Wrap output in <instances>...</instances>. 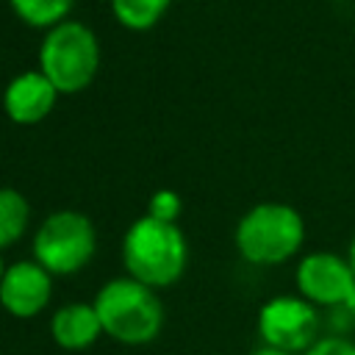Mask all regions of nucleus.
Here are the masks:
<instances>
[{
	"instance_id": "nucleus-3",
	"label": "nucleus",
	"mask_w": 355,
	"mask_h": 355,
	"mask_svg": "<svg viewBox=\"0 0 355 355\" xmlns=\"http://www.w3.org/2000/svg\"><path fill=\"white\" fill-rule=\"evenodd\" d=\"M94 311L100 316L103 333L125 347H144L164 327V305L155 288L139 283L130 275L100 286L94 294Z\"/></svg>"
},
{
	"instance_id": "nucleus-9",
	"label": "nucleus",
	"mask_w": 355,
	"mask_h": 355,
	"mask_svg": "<svg viewBox=\"0 0 355 355\" xmlns=\"http://www.w3.org/2000/svg\"><path fill=\"white\" fill-rule=\"evenodd\" d=\"M58 89L39 72L28 69L14 75L3 89V111L17 125H39L55 108Z\"/></svg>"
},
{
	"instance_id": "nucleus-1",
	"label": "nucleus",
	"mask_w": 355,
	"mask_h": 355,
	"mask_svg": "<svg viewBox=\"0 0 355 355\" xmlns=\"http://www.w3.org/2000/svg\"><path fill=\"white\" fill-rule=\"evenodd\" d=\"M233 244L241 261L252 266L288 263L305 247V219L288 202H255L239 216Z\"/></svg>"
},
{
	"instance_id": "nucleus-11",
	"label": "nucleus",
	"mask_w": 355,
	"mask_h": 355,
	"mask_svg": "<svg viewBox=\"0 0 355 355\" xmlns=\"http://www.w3.org/2000/svg\"><path fill=\"white\" fill-rule=\"evenodd\" d=\"M28 219H31L28 200L11 186H0V250L22 239Z\"/></svg>"
},
{
	"instance_id": "nucleus-13",
	"label": "nucleus",
	"mask_w": 355,
	"mask_h": 355,
	"mask_svg": "<svg viewBox=\"0 0 355 355\" xmlns=\"http://www.w3.org/2000/svg\"><path fill=\"white\" fill-rule=\"evenodd\" d=\"M172 6V0H111L116 22L128 31H150Z\"/></svg>"
},
{
	"instance_id": "nucleus-14",
	"label": "nucleus",
	"mask_w": 355,
	"mask_h": 355,
	"mask_svg": "<svg viewBox=\"0 0 355 355\" xmlns=\"http://www.w3.org/2000/svg\"><path fill=\"white\" fill-rule=\"evenodd\" d=\"M147 214L161 219V222H178V216H180V197H178V191H172V189L155 191L150 197Z\"/></svg>"
},
{
	"instance_id": "nucleus-7",
	"label": "nucleus",
	"mask_w": 355,
	"mask_h": 355,
	"mask_svg": "<svg viewBox=\"0 0 355 355\" xmlns=\"http://www.w3.org/2000/svg\"><path fill=\"white\" fill-rule=\"evenodd\" d=\"M294 288L300 297L313 302L319 311H333L347 302L355 288V272L344 252L311 250L297 258Z\"/></svg>"
},
{
	"instance_id": "nucleus-6",
	"label": "nucleus",
	"mask_w": 355,
	"mask_h": 355,
	"mask_svg": "<svg viewBox=\"0 0 355 355\" xmlns=\"http://www.w3.org/2000/svg\"><path fill=\"white\" fill-rule=\"evenodd\" d=\"M258 338L263 347L302 355L311 349L322 333V311L300 294H275L269 297L255 316Z\"/></svg>"
},
{
	"instance_id": "nucleus-15",
	"label": "nucleus",
	"mask_w": 355,
	"mask_h": 355,
	"mask_svg": "<svg viewBox=\"0 0 355 355\" xmlns=\"http://www.w3.org/2000/svg\"><path fill=\"white\" fill-rule=\"evenodd\" d=\"M302 355H355V338L338 336V333H324L311 349Z\"/></svg>"
},
{
	"instance_id": "nucleus-12",
	"label": "nucleus",
	"mask_w": 355,
	"mask_h": 355,
	"mask_svg": "<svg viewBox=\"0 0 355 355\" xmlns=\"http://www.w3.org/2000/svg\"><path fill=\"white\" fill-rule=\"evenodd\" d=\"M75 0H8L17 19H22L28 28L50 31L58 22L69 19Z\"/></svg>"
},
{
	"instance_id": "nucleus-8",
	"label": "nucleus",
	"mask_w": 355,
	"mask_h": 355,
	"mask_svg": "<svg viewBox=\"0 0 355 355\" xmlns=\"http://www.w3.org/2000/svg\"><path fill=\"white\" fill-rule=\"evenodd\" d=\"M53 294V275L39 261H17L6 266L0 280V305L17 319L39 316Z\"/></svg>"
},
{
	"instance_id": "nucleus-4",
	"label": "nucleus",
	"mask_w": 355,
	"mask_h": 355,
	"mask_svg": "<svg viewBox=\"0 0 355 355\" xmlns=\"http://www.w3.org/2000/svg\"><path fill=\"white\" fill-rule=\"evenodd\" d=\"M100 69V42L86 22L64 19L44 31L39 44V72L58 94H78L92 86Z\"/></svg>"
},
{
	"instance_id": "nucleus-10",
	"label": "nucleus",
	"mask_w": 355,
	"mask_h": 355,
	"mask_svg": "<svg viewBox=\"0 0 355 355\" xmlns=\"http://www.w3.org/2000/svg\"><path fill=\"white\" fill-rule=\"evenodd\" d=\"M50 336L53 341L67 352H80L97 344L103 333L100 316L94 311V302H67L61 305L50 319Z\"/></svg>"
},
{
	"instance_id": "nucleus-18",
	"label": "nucleus",
	"mask_w": 355,
	"mask_h": 355,
	"mask_svg": "<svg viewBox=\"0 0 355 355\" xmlns=\"http://www.w3.org/2000/svg\"><path fill=\"white\" fill-rule=\"evenodd\" d=\"M341 308H344V311H347V313H349V316H352V319H355V288H352V294H349V297H347V302H344V305H341Z\"/></svg>"
},
{
	"instance_id": "nucleus-5",
	"label": "nucleus",
	"mask_w": 355,
	"mask_h": 355,
	"mask_svg": "<svg viewBox=\"0 0 355 355\" xmlns=\"http://www.w3.org/2000/svg\"><path fill=\"white\" fill-rule=\"evenodd\" d=\"M33 261H39L50 275H75L80 272L97 250V233L92 219L83 211L61 208L44 216L33 233Z\"/></svg>"
},
{
	"instance_id": "nucleus-19",
	"label": "nucleus",
	"mask_w": 355,
	"mask_h": 355,
	"mask_svg": "<svg viewBox=\"0 0 355 355\" xmlns=\"http://www.w3.org/2000/svg\"><path fill=\"white\" fill-rule=\"evenodd\" d=\"M3 275H6V263H3V255H0V280H3Z\"/></svg>"
},
{
	"instance_id": "nucleus-2",
	"label": "nucleus",
	"mask_w": 355,
	"mask_h": 355,
	"mask_svg": "<svg viewBox=\"0 0 355 355\" xmlns=\"http://www.w3.org/2000/svg\"><path fill=\"white\" fill-rule=\"evenodd\" d=\"M122 263L130 277L150 288L178 283L189 263V244L178 222H161L150 214L139 216L122 236Z\"/></svg>"
},
{
	"instance_id": "nucleus-17",
	"label": "nucleus",
	"mask_w": 355,
	"mask_h": 355,
	"mask_svg": "<svg viewBox=\"0 0 355 355\" xmlns=\"http://www.w3.org/2000/svg\"><path fill=\"white\" fill-rule=\"evenodd\" d=\"M347 261H349V266H352V272H355V236L349 239V244H347Z\"/></svg>"
},
{
	"instance_id": "nucleus-16",
	"label": "nucleus",
	"mask_w": 355,
	"mask_h": 355,
	"mask_svg": "<svg viewBox=\"0 0 355 355\" xmlns=\"http://www.w3.org/2000/svg\"><path fill=\"white\" fill-rule=\"evenodd\" d=\"M250 355H288V352H280V349H272V347H263V344H261V347H255Z\"/></svg>"
}]
</instances>
